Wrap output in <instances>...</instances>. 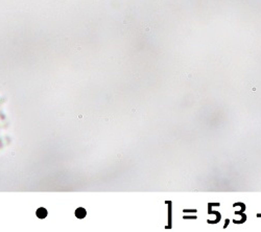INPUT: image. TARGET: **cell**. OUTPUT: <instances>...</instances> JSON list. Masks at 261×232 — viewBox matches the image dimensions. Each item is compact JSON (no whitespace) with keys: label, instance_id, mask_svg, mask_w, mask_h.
<instances>
[{"label":"cell","instance_id":"obj_1","mask_svg":"<svg viewBox=\"0 0 261 232\" xmlns=\"http://www.w3.org/2000/svg\"><path fill=\"white\" fill-rule=\"evenodd\" d=\"M86 214H87L86 209L83 208V207H79V208H77V209L75 210V215H76V217L77 219H84V217H86Z\"/></svg>","mask_w":261,"mask_h":232},{"label":"cell","instance_id":"obj_2","mask_svg":"<svg viewBox=\"0 0 261 232\" xmlns=\"http://www.w3.org/2000/svg\"><path fill=\"white\" fill-rule=\"evenodd\" d=\"M47 214H48V212H47V210L45 209V208H43V207L39 208L36 212V215L39 217V219H45V217H47Z\"/></svg>","mask_w":261,"mask_h":232}]
</instances>
